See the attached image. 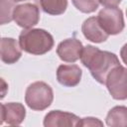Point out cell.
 I'll use <instances>...</instances> for the list:
<instances>
[{"label": "cell", "instance_id": "6da1fadb", "mask_svg": "<svg viewBox=\"0 0 127 127\" xmlns=\"http://www.w3.org/2000/svg\"><path fill=\"white\" fill-rule=\"evenodd\" d=\"M79 59L83 65L89 69L92 77L101 84H104L108 72L113 67L120 64L115 54L107 51H101L91 45H87L82 48Z\"/></svg>", "mask_w": 127, "mask_h": 127}, {"label": "cell", "instance_id": "7a4b0ae2", "mask_svg": "<svg viewBox=\"0 0 127 127\" xmlns=\"http://www.w3.org/2000/svg\"><path fill=\"white\" fill-rule=\"evenodd\" d=\"M22 51L31 55H45L54 47L53 36L43 29H25L19 36Z\"/></svg>", "mask_w": 127, "mask_h": 127}, {"label": "cell", "instance_id": "3957f363", "mask_svg": "<svg viewBox=\"0 0 127 127\" xmlns=\"http://www.w3.org/2000/svg\"><path fill=\"white\" fill-rule=\"evenodd\" d=\"M54 100L52 87L44 81L31 83L25 92V102L32 110L42 111L47 109Z\"/></svg>", "mask_w": 127, "mask_h": 127}, {"label": "cell", "instance_id": "277c9868", "mask_svg": "<svg viewBox=\"0 0 127 127\" xmlns=\"http://www.w3.org/2000/svg\"><path fill=\"white\" fill-rule=\"evenodd\" d=\"M127 70L126 67L119 64L113 67L106 75L104 84L106 85L112 98L116 100H125L127 98Z\"/></svg>", "mask_w": 127, "mask_h": 127}, {"label": "cell", "instance_id": "5b68a950", "mask_svg": "<svg viewBox=\"0 0 127 127\" xmlns=\"http://www.w3.org/2000/svg\"><path fill=\"white\" fill-rule=\"evenodd\" d=\"M96 18L100 27L108 36L117 35L124 29L123 12L118 7H105L99 11Z\"/></svg>", "mask_w": 127, "mask_h": 127}, {"label": "cell", "instance_id": "8992f818", "mask_svg": "<svg viewBox=\"0 0 127 127\" xmlns=\"http://www.w3.org/2000/svg\"><path fill=\"white\" fill-rule=\"evenodd\" d=\"M13 20L19 27L31 29L39 23L40 10L37 5L32 3L17 5L13 11Z\"/></svg>", "mask_w": 127, "mask_h": 127}, {"label": "cell", "instance_id": "52a82bcc", "mask_svg": "<svg viewBox=\"0 0 127 127\" xmlns=\"http://www.w3.org/2000/svg\"><path fill=\"white\" fill-rule=\"evenodd\" d=\"M82 48V43L79 40L75 38L65 39L58 45L57 54L64 62L75 63L80 58Z\"/></svg>", "mask_w": 127, "mask_h": 127}, {"label": "cell", "instance_id": "ba28073f", "mask_svg": "<svg viewBox=\"0 0 127 127\" xmlns=\"http://www.w3.org/2000/svg\"><path fill=\"white\" fill-rule=\"evenodd\" d=\"M79 117L73 113L52 110L46 114L44 118L45 127H73L76 126Z\"/></svg>", "mask_w": 127, "mask_h": 127}, {"label": "cell", "instance_id": "9c48e42d", "mask_svg": "<svg viewBox=\"0 0 127 127\" xmlns=\"http://www.w3.org/2000/svg\"><path fill=\"white\" fill-rule=\"evenodd\" d=\"M22 56V49L19 42L13 38L0 39V60L7 64H12L19 61Z\"/></svg>", "mask_w": 127, "mask_h": 127}, {"label": "cell", "instance_id": "30bf717a", "mask_svg": "<svg viewBox=\"0 0 127 127\" xmlns=\"http://www.w3.org/2000/svg\"><path fill=\"white\" fill-rule=\"evenodd\" d=\"M82 71L76 64H61L57 69L58 81L67 87H73L80 82Z\"/></svg>", "mask_w": 127, "mask_h": 127}, {"label": "cell", "instance_id": "8fae6325", "mask_svg": "<svg viewBox=\"0 0 127 127\" xmlns=\"http://www.w3.org/2000/svg\"><path fill=\"white\" fill-rule=\"evenodd\" d=\"M81 31L83 36L92 43H103L109 37L100 27L97 18L94 16L87 18L83 22L81 26Z\"/></svg>", "mask_w": 127, "mask_h": 127}, {"label": "cell", "instance_id": "7c38bea8", "mask_svg": "<svg viewBox=\"0 0 127 127\" xmlns=\"http://www.w3.org/2000/svg\"><path fill=\"white\" fill-rule=\"evenodd\" d=\"M26 117V109L22 103L8 102L4 104V122L8 125H20Z\"/></svg>", "mask_w": 127, "mask_h": 127}, {"label": "cell", "instance_id": "4fadbf2b", "mask_svg": "<svg viewBox=\"0 0 127 127\" xmlns=\"http://www.w3.org/2000/svg\"><path fill=\"white\" fill-rule=\"evenodd\" d=\"M106 124L111 127H125L127 125V108L125 106L111 108L106 116Z\"/></svg>", "mask_w": 127, "mask_h": 127}, {"label": "cell", "instance_id": "5bb4252c", "mask_svg": "<svg viewBox=\"0 0 127 127\" xmlns=\"http://www.w3.org/2000/svg\"><path fill=\"white\" fill-rule=\"evenodd\" d=\"M42 10L50 15L64 14L67 7V0H39Z\"/></svg>", "mask_w": 127, "mask_h": 127}, {"label": "cell", "instance_id": "9a60e30c", "mask_svg": "<svg viewBox=\"0 0 127 127\" xmlns=\"http://www.w3.org/2000/svg\"><path fill=\"white\" fill-rule=\"evenodd\" d=\"M14 8L13 0H0V25L8 24L13 20Z\"/></svg>", "mask_w": 127, "mask_h": 127}, {"label": "cell", "instance_id": "2e32d148", "mask_svg": "<svg viewBox=\"0 0 127 127\" xmlns=\"http://www.w3.org/2000/svg\"><path fill=\"white\" fill-rule=\"evenodd\" d=\"M74 7L82 13H92L98 8V0H71Z\"/></svg>", "mask_w": 127, "mask_h": 127}, {"label": "cell", "instance_id": "e0dca14e", "mask_svg": "<svg viewBox=\"0 0 127 127\" xmlns=\"http://www.w3.org/2000/svg\"><path fill=\"white\" fill-rule=\"evenodd\" d=\"M76 126H103V123L94 117H85L78 120Z\"/></svg>", "mask_w": 127, "mask_h": 127}, {"label": "cell", "instance_id": "ac0fdd59", "mask_svg": "<svg viewBox=\"0 0 127 127\" xmlns=\"http://www.w3.org/2000/svg\"><path fill=\"white\" fill-rule=\"evenodd\" d=\"M122 0H98V3L104 7H117Z\"/></svg>", "mask_w": 127, "mask_h": 127}, {"label": "cell", "instance_id": "d6986e66", "mask_svg": "<svg viewBox=\"0 0 127 127\" xmlns=\"http://www.w3.org/2000/svg\"><path fill=\"white\" fill-rule=\"evenodd\" d=\"M7 92H8V83L5 81V79L0 77V99H3L6 96Z\"/></svg>", "mask_w": 127, "mask_h": 127}, {"label": "cell", "instance_id": "ffe728a7", "mask_svg": "<svg viewBox=\"0 0 127 127\" xmlns=\"http://www.w3.org/2000/svg\"><path fill=\"white\" fill-rule=\"evenodd\" d=\"M4 122V105L0 103V125H2Z\"/></svg>", "mask_w": 127, "mask_h": 127}, {"label": "cell", "instance_id": "44dd1931", "mask_svg": "<svg viewBox=\"0 0 127 127\" xmlns=\"http://www.w3.org/2000/svg\"><path fill=\"white\" fill-rule=\"evenodd\" d=\"M14 2H21V1H25V0H13Z\"/></svg>", "mask_w": 127, "mask_h": 127}]
</instances>
